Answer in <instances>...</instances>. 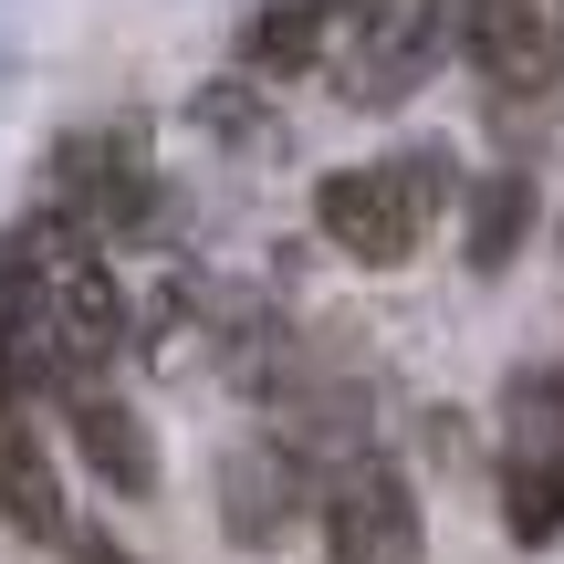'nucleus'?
Here are the masks:
<instances>
[{
    "mask_svg": "<svg viewBox=\"0 0 564 564\" xmlns=\"http://www.w3.org/2000/svg\"><path fill=\"white\" fill-rule=\"evenodd\" d=\"M502 502L523 544L564 533V377H512L502 398Z\"/></svg>",
    "mask_w": 564,
    "mask_h": 564,
    "instance_id": "20e7f679",
    "label": "nucleus"
},
{
    "mask_svg": "<svg viewBox=\"0 0 564 564\" xmlns=\"http://www.w3.org/2000/svg\"><path fill=\"white\" fill-rule=\"evenodd\" d=\"M324 554L335 564H429L419 491L387 460H345L335 481H324Z\"/></svg>",
    "mask_w": 564,
    "mask_h": 564,
    "instance_id": "39448f33",
    "label": "nucleus"
},
{
    "mask_svg": "<svg viewBox=\"0 0 564 564\" xmlns=\"http://www.w3.org/2000/svg\"><path fill=\"white\" fill-rule=\"evenodd\" d=\"M314 220L345 262H408L429 230L449 220V147H398V158H366V167H335L314 188Z\"/></svg>",
    "mask_w": 564,
    "mask_h": 564,
    "instance_id": "f03ea898",
    "label": "nucleus"
},
{
    "mask_svg": "<svg viewBox=\"0 0 564 564\" xmlns=\"http://www.w3.org/2000/svg\"><path fill=\"white\" fill-rule=\"evenodd\" d=\"M440 42H460V11H449V0H356V11H345V53H335V95L345 105L419 95Z\"/></svg>",
    "mask_w": 564,
    "mask_h": 564,
    "instance_id": "7ed1b4c3",
    "label": "nucleus"
},
{
    "mask_svg": "<svg viewBox=\"0 0 564 564\" xmlns=\"http://www.w3.org/2000/svg\"><path fill=\"white\" fill-rule=\"evenodd\" d=\"M84 564H126V554H116V544H84Z\"/></svg>",
    "mask_w": 564,
    "mask_h": 564,
    "instance_id": "ddd939ff",
    "label": "nucleus"
},
{
    "mask_svg": "<svg viewBox=\"0 0 564 564\" xmlns=\"http://www.w3.org/2000/svg\"><path fill=\"white\" fill-rule=\"evenodd\" d=\"M533 230V178L523 167H491L481 188H470V272H502L512 251H523Z\"/></svg>",
    "mask_w": 564,
    "mask_h": 564,
    "instance_id": "9b49d317",
    "label": "nucleus"
},
{
    "mask_svg": "<svg viewBox=\"0 0 564 564\" xmlns=\"http://www.w3.org/2000/svg\"><path fill=\"white\" fill-rule=\"evenodd\" d=\"M460 53L502 95H544L564 63V0H460Z\"/></svg>",
    "mask_w": 564,
    "mask_h": 564,
    "instance_id": "0eeeda50",
    "label": "nucleus"
},
{
    "mask_svg": "<svg viewBox=\"0 0 564 564\" xmlns=\"http://www.w3.org/2000/svg\"><path fill=\"white\" fill-rule=\"evenodd\" d=\"M53 209L74 230H126L147 209V137L137 126H95V137H63L53 147Z\"/></svg>",
    "mask_w": 564,
    "mask_h": 564,
    "instance_id": "423d86ee",
    "label": "nucleus"
},
{
    "mask_svg": "<svg viewBox=\"0 0 564 564\" xmlns=\"http://www.w3.org/2000/svg\"><path fill=\"white\" fill-rule=\"evenodd\" d=\"M126 345V293L105 272L95 230H74L63 209L21 220L0 241V387L32 398V387H63L84 398L95 366H116Z\"/></svg>",
    "mask_w": 564,
    "mask_h": 564,
    "instance_id": "f257e3e1",
    "label": "nucleus"
},
{
    "mask_svg": "<svg viewBox=\"0 0 564 564\" xmlns=\"http://www.w3.org/2000/svg\"><path fill=\"white\" fill-rule=\"evenodd\" d=\"M0 512H11L32 544H63V481H53V449H42V429H32V408L21 398H0Z\"/></svg>",
    "mask_w": 564,
    "mask_h": 564,
    "instance_id": "1a4fd4ad",
    "label": "nucleus"
},
{
    "mask_svg": "<svg viewBox=\"0 0 564 564\" xmlns=\"http://www.w3.org/2000/svg\"><path fill=\"white\" fill-rule=\"evenodd\" d=\"M303 512V449L293 440H251L220 460V523L241 533V544H282Z\"/></svg>",
    "mask_w": 564,
    "mask_h": 564,
    "instance_id": "6e6552de",
    "label": "nucleus"
},
{
    "mask_svg": "<svg viewBox=\"0 0 564 564\" xmlns=\"http://www.w3.org/2000/svg\"><path fill=\"white\" fill-rule=\"evenodd\" d=\"M74 449L95 460L105 491H126V502L158 491V440H147V419H137V408H116L105 387H84V398H74Z\"/></svg>",
    "mask_w": 564,
    "mask_h": 564,
    "instance_id": "9d476101",
    "label": "nucleus"
},
{
    "mask_svg": "<svg viewBox=\"0 0 564 564\" xmlns=\"http://www.w3.org/2000/svg\"><path fill=\"white\" fill-rule=\"evenodd\" d=\"M335 11H356V0H262V21L241 32V53L262 63V74H293V63L324 53V21Z\"/></svg>",
    "mask_w": 564,
    "mask_h": 564,
    "instance_id": "f8f14e48",
    "label": "nucleus"
}]
</instances>
